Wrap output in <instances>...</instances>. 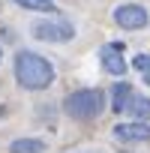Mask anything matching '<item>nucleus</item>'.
<instances>
[{"instance_id":"obj_1","label":"nucleus","mask_w":150,"mask_h":153,"mask_svg":"<svg viewBox=\"0 0 150 153\" xmlns=\"http://www.w3.org/2000/svg\"><path fill=\"white\" fill-rule=\"evenodd\" d=\"M12 69H15V81L24 90H45V87L54 84V66H51V60H45L36 51H18Z\"/></svg>"},{"instance_id":"obj_2","label":"nucleus","mask_w":150,"mask_h":153,"mask_svg":"<svg viewBox=\"0 0 150 153\" xmlns=\"http://www.w3.org/2000/svg\"><path fill=\"white\" fill-rule=\"evenodd\" d=\"M105 108V93L96 90V87H81L66 96L63 102V111L72 117V120H96Z\"/></svg>"},{"instance_id":"obj_3","label":"nucleus","mask_w":150,"mask_h":153,"mask_svg":"<svg viewBox=\"0 0 150 153\" xmlns=\"http://www.w3.org/2000/svg\"><path fill=\"white\" fill-rule=\"evenodd\" d=\"M114 21L123 30H141V27L150 24V15H147V9L141 3H120L114 9Z\"/></svg>"},{"instance_id":"obj_4","label":"nucleus","mask_w":150,"mask_h":153,"mask_svg":"<svg viewBox=\"0 0 150 153\" xmlns=\"http://www.w3.org/2000/svg\"><path fill=\"white\" fill-rule=\"evenodd\" d=\"M30 30L39 42H69L75 36V27L66 21H36Z\"/></svg>"},{"instance_id":"obj_5","label":"nucleus","mask_w":150,"mask_h":153,"mask_svg":"<svg viewBox=\"0 0 150 153\" xmlns=\"http://www.w3.org/2000/svg\"><path fill=\"white\" fill-rule=\"evenodd\" d=\"M99 57H102V69L105 72H111V75H123L126 72V60H123V45L120 42H108L99 51Z\"/></svg>"},{"instance_id":"obj_6","label":"nucleus","mask_w":150,"mask_h":153,"mask_svg":"<svg viewBox=\"0 0 150 153\" xmlns=\"http://www.w3.org/2000/svg\"><path fill=\"white\" fill-rule=\"evenodd\" d=\"M117 141H150V126L147 120H132V123H117L114 126Z\"/></svg>"},{"instance_id":"obj_7","label":"nucleus","mask_w":150,"mask_h":153,"mask_svg":"<svg viewBox=\"0 0 150 153\" xmlns=\"http://www.w3.org/2000/svg\"><path fill=\"white\" fill-rule=\"evenodd\" d=\"M135 93H132V87L126 84V81H117L114 84V90H111V108L117 111V114H123L126 108H129V99H132Z\"/></svg>"},{"instance_id":"obj_8","label":"nucleus","mask_w":150,"mask_h":153,"mask_svg":"<svg viewBox=\"0 0 150 153\" xmlns=\"http://www.w3.org/2000/svg\"><path fill=\"white\" fill-rule=\"evenodd\" d=\"M9 153H45L42 138H15L9 144Z\"/></svg>"},{"instance_id":"obj_9","label":"nucleus","mask_w":150,"mask_h":153,"mask_svg":"<svg viewBox=\"0 0 150 153\" xmlns=\"http://www.w3.org/2000/svg\"><path fill=\"white\" fill-rule=\"evenodd\" d=\"M126 111H129L135 120H147V117H150V99H147V96H132Z\"/></svg>"},{"instance_id":"obj_10","label":"nucleus","mask_w":150,"mask_h":153,"mask_svg":"<svg viewBox=\"0 0 150 153\" xmlns=\"http://www.w3.org/2000/svg\"><path fill=\"white\" fill-rule=\"evenodd\" d=\"M21 9H30V12H54V0H15Z\"/></svg>"},{"instance_id":"obj_11","label":"nucleus","mask_w":150,"mask_h":153,"mask_svg":"<svg viewBox=\"0 0 150 153\" xmlns=\"http://www.w3.org/2000/svg\"><path fill=\"white\" fill-rule=\"evenodd\" d=\"M132 66H135L138 72H147V69H150V54H135Z\"/></svg>"},{"instance_id":"obj_12","label":"nucleus","mask_w":150,"mask_h":153,"mask_svg":"<svg viewBox=\"0 0 150 153\" xmlns=\"http://www.w3.org/2000/svg\"><path fill=\"white\" fill-rule=\"evenodd\" d=\"M144 84H147V87H150V69H147V72H144Z\"/></svg>"},{"instance_id":"obj_13","label":"nucleus","mask_w":150,"mask_h":153,"mask_svg":"<svg viewBox=\"0 0 150 153\" xmlns=\"http://www.w3.org/2000/svg\"><path fill=\"white\" fill-rule=\"evenodd\" d=\"M0 117H6V105H0Z\"/></svg>"},{"instance_id":"obj_14","label":"nucleus","mask_w":150,"mask_h":153,"mask_svg":"<svg viewBox=\"0 0 150 153\" xmlns=\"http://www.w3.org/2000/svg\"><path fill=\"white\" fill-rule=\"evenodd\" d=\"M0 60H3V54H0Z\"/></svg>"}]
</instances>
